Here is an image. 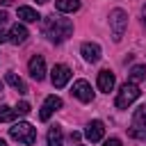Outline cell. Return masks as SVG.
Segmentation results:
<instances>
[{
    "label": "cell",
    "instance_id": "cell-27",
    "mask_svg": "<svg viewBox=\"0 0 146 146\" xmlns=\"http://www.w3.org/2000/svg\"><path fill=\"white\" fill-rule=\"evenodd\" d=\"M36 2H39V5H46V2H50V0H36Z\"/></svg>",
    "mask_w": 146,
    "mask_h": 146
},
{
    "label": "cell",
    "instance_id": "cell-23",
    "mask_svg": "<svg viewBox=\"0 0 146 146\" xmlns=\"http://www.w3.org/2000/svg\"><path fill=\"white\" fill-rule=\"evenodd\" d=\"M80 139V132H71V141H78Z\"/></svg>",
    "mask_w": 146,
    "mask_h": 146
},
{
    "label": "cell",
    "instance_id": "cell-25",
    "mask_svg": "<svg viewBox=\"0 0 146 146\" xmlns=\"http://www.w3.org/2000/svg\"><path fill=\"white\" fill-rule=\"evenodd\" d=\"M11 2H14V0H0V5H5V7H7V5H11Z\"/></svg>",
    "mask_w": 146,
    "mask_h": 146
},
{
    "label": "cell",
    "instance_id": "cell-17",
    "mask_svg": "<svg viewBox=\"0 0 146 146\" xmlns=\"http://www.w3.org/2000/svg\"><path fill=\"white\" fill-rule=\"evenodd\" d=\"M18 18L25 21V23H36L41 16H39V11L32 9V7H18Z\"/></svg>",
    "mask_w": 146,
    "mask_h": 146
},
{
    "label": "cell",
    "instance_id": "cell-11",
    "mask_svg": "<svg viewBox=\"0 0 146 146\" xmlns=\"http://www.w3.org/2000/svg\"><path fill=\"white\" fill-rule=\"evenodd\" d=\"M25 39H27V30H25V25H21V23H16V25L7 32V41H9V43H14V46L23 43Z\"/></svg>",
    "mask_w": 146,
    "mask_h": 146
},
{
    "label": "cell",
    "instance_id": "cell-13",
    "mask_svg": "<svg viewBox=\"0 0 146 146\" xmlns=\"http://www.w3.org/2000/svg\"><path fill=\"white\" fill-rule=\"evenodd\" d=\"M84 135H87L89 141H100L103 135H105V125H103V121H91V123L87 125Z\"/></svg>",
    "mask_w": 146,
    "mask_h": 146
},
{
    "label": "cell",
    "instance_id": "cell-14",
    "mask_svg": "<svg viewBox=\"0 0 146 146\" xmlns=\"http://www.w3.org/2000/svg\"><path fill=\"white\" fill-rule=\"evenodd\" d=\"M5 82H7L9 87H14V89H16L18 94H27V84H25V82H23V80H21V78H18V75L14 73V71L5 73Z\"/></svg>",
    "mask_w": 146,
    "mask_h": 146
},
{
    "label": "cell",
    "instance_id": "cell-8",
    "mask_svg": "<svg viewBox=\"0 0 146 146\" xmlns=\"http://www.w3.org/2000/svg\"><path fill=\"white\" fill-rule=\"evenodd\" d=\"M62 105H64V103H62V98H59V96H48V98L43 100V105H41L39 119H41V121H48V119L52 116V112H57Z\"/></svg>",
    "mask_w": 146,
    "mask_h": 146
},
{
    "label": "cell",
    "instance_id": "cell-16",
    "mask_svg": "<svg viewBox=\"0 0 146 146\" xmlns=\"http://www.w3.org/2000/svg\"><path fill=\"white\" fill-rule=\"evenodd\" d=\"M48 139V146H64V135H62V128L59 125H52L46 135Z\"/></svg>",
    "mask_w": 146,
    "mask_h": 146
},
{
    "label": "cell",
    "instance_id": "cell-3",
    "mask_svg": "<svg viewBox=\"0 0 146 146\" xmlns=\"http://www.w3.org/2000/svg\"><path fill=\"white\" fill-rule=\"evenodd\" d=\"M137 98H139V87H137L135 82H125V84H121V89L116 91V100H114V105H116L119 110H125V107L132 105Z\"/></svg>",
    "mask_w": 146,
    "mask_h": 146
},
{
    "label": "cell",
    "instance_id": "cell-29",
    "mask_svg": "<svg viewBox=\"0 0 146 146\" xmlns=\"http://www.w3.org/2000/svg\"><path fill=\"white\" fill-rule=\"evenodd\" d=\"M2 87H5V84H2V80H0V91H2Z\"/></svg>",
    "mask_w": 146,
    "mask_h": 146
},
{
    "label": "cell",
    "instance_id": "cell-2",
    "mask_svg": "<svg viewBox=\"0 0 146 146\" xmlns=\"http://www.w3.org/2000/svg\"><path fill=\"white\" fill-rule=\"evenodd\" d=\"M9 135H11V139H16V141H21V144H25V146H32V144L36 141V130H34V125L27 123V121L14 123V125L9 128Z\"/></svg>",
    "mask_w": 146,
    "mask_h": 146
},
{
    "label": "cell",
    "instance_id": "cell-24",
    "mask_svg": "<svg viewBox=\"0 0 146 146\" xmlns=\"http://www.w3.org/2000/svg\"><path fill=\"white\" fill-rule=\"evenodd\" d=\"M5 41H7V32H2V30H0V43H5Z\"/></svg>",
    "mask_w": 146,
    "mask_h": 146
},
{
    "label": "cell",
    "instance_id": "cell-1",
    "mask_svg": "<svg viewBox=\"0 0 146 146\" xmlns=\"http://www.w3.org/2000/svg\"><path fill=\"white\" fill-rule=\"evenodd\" d=\"M43 34L55 41V43H62L66 41L71 34H73V23L68 18H62V16H46L43 18Z\"/></svg>",
    "mask_w": 146,
    "mask_h": 146
},
{
    "label": "cell",
    "instance_id": "cell-18",
    "mask_svg": "<svg viewBox=\"0 0 146 146\" xmlns=\"http://www.w3.org/2000/svg\"><path fill=\"white\" fill-rule=\"evenodd\" d=\"M141 80H146V66H141V64H137V66H132L130 68V82H141Z\"/></svg>",
    "mask_w": 146,
    "mask_h": 146
},
{
    "label": "cell",
    "instance_id": "cell-28",
    "mask_svg": "<svg viewBox=\"0 0 146 146\" xmlns=\"http://www.w3.org/2000/svg\"><path fill=\"white\" fill-rule=\"evenodd\" d=\"M0 146H7V141H5V139H0Z\"/></svg>",
    "mask_w": 146,
    "mask_h": 146
},
{
    "label": "cell",
    "instance_id": "cell-21",
    "mask_svg": "<svg viewBox=\"0 0 146 146\" xmlns=\"http://www.w3.org/2000/svg\"><path fill=\"white\" fill-rule=\"evenodd\" d=\"M103 146H121V139H116V137H112V139H107Z\"/></svg>",
    "mask_w": 146,
    "mask_h": 146
},
{
    "label": "cell",
    "instance_id": "cell-22",
    "mask_svg": "<svg viewBox=\"0 0 146 146\" xmlns=\"http://www.w3.org/2000/svg\"><path fill=\"white\" fill-rule=\"evenodd\" d=\"M7 18H9V16H7V11H0V25H5V23H7Z\"/></svg>",
    "mask_w": 146,
    "mask_h": 146
},
{
    "label": "cell",
    "instance_id": "cell-15",
    "mask_svg": "<svg viewBox=\"0 0 146 146\" xmlns=\"http://www.w3.org/2000/svg\"><path fill=\"white\" fill-rule=\"evenodd\" d=\"M55 7L62 14H73L80 9V0H55Z\"/></svg>",
    "mask_w": 146,
    "mask_h": 146
},
{
    "label": "cell",
    "instance_id": "cell-30",
    "mask_svg": "<svg viewBox=\"0 0 146 146\" xmlns=\"http://www.w3.org/2000/svg\"><path fill=\"white\" fill-rule=\"evenodd\" d=\"M78 146H82V144H78Z\"/></svg>",
    "mask_w": 146,
    "mask_h": 146
},
{
    "label": "cell",
    "instance_id": "cell-26",
    "mask_svg": "<svg viewBox=\"0 0 146 146\" xmlns=\"http://www.w3.org/2000/svg\"><path fill=\"white\" fill-rule=\"evenodd\" d=\"M141 14H144V25H146V5H144V9H141Z\"/></svg>",
    "mask_w": 146,
    "mask_h": 146
},
{
    "label": "cell",
    "instance_id": "cell-5",
    "mask_svg": "<svg viewBox=\"0 0 146 146\" xmlns=\"http://www.w3.org/2000/svg\"><path fill=\"white\" fill-rule=\"evenodd\" d=\"M130 137H135V139H146V105L135 112L132 125H130Z\"/></svg>",
    "mask_w": 146,
    "mask_h": 146
},
{
    "label": "cell",
    "instance_id": "cell-6",
    "mask_svg": "<svg viewBox=\"0 0 146 146\" xmlns=\"http://www.w3.org/2000/svg\"><path fill=\"white\" fill-rule=\"evenodd\" d=\"M68 80H71V68H68L66 64H55L52 71H50V82H52V87L62 89V87H66Z\"/></svg>",
    "mask_w": 146,
    "mask_h": 146
},
{
    "label": "cell",
    "instance_id": "cell-9",
    "mask_svg": "<svg viewBox=\"0 0 146 146\" xmlns=\"http://www.w3.org/2000/svg\"><path fill=\"white\" fill-rule=\"evenodd\" d=\"M27 68H30V75H32L36 82H41V80L46 78V59H43L41 55H34V57L27 62Z\"/></svg>",
    "mask_w": 146,
    "mask_h": 146
},
{
    "label": "cell",
    "instance_id": "cell-4",
    "mask_svg": "<svg viewBox=\"0 0 146 146\" xmlns=\"http://www.w3.org/2000/svg\"><path fill=\"white\" fill-rule=\"evenodd\" d=\"M110 27H112V39L121 41L125 27H128V14L123 9H112L110 11Z\"/></svg>",
    "mask_w": 146,
    "mask_h": 146
},
{
    "label": "cell",
    "instance_id": "cell-19",
    "mask_svg": "<svg viewBox=\"0 0 146 146\" xmlns=\"http://www.w3.org/2000/svg\"><path fill=\"white\" fill-rule=\"evenodd\" d=\"M16 119V110L7 107V105H0V123H9Z\"/></svg>",
    "mask_w": 146,
    "mask_h": 146
},
{
    "label": "cell",
    "instance_id": "cell-7",
    "mask_svg": "<svg viewBox=\"0 0 146 146\" xmlns=\"http://www.w3.org/2000/svg\"><path fill=\"white\" fill-rule=\"evenodd\" d=\"M71 94H73L78 100H82V103H91V100H94V91H91V84H89L87 80H75Z\"/></svg>",
    "mask_w": 146,
    "mask_h": 146
},
{
    "label": "cell",
    "instance_id": "cell-20",
    "mask_svg": "<svg viewBox=\"0 0 146 146\" xmlns=\"http://www.w3.org/2000/svg\"><path fill=\"white\" fill-rule=\"evenodd\" d=\"M16 114H21V116L30 114V103H18V107H16Z\"/></svg>",
    "mask_w": 146,
    "mask_h": 146
},
{
    "label": "cell",
    "instance_id": "cell-10",
    "mask_svg": "<svg viewBox=\"0 0 146 146\" xmlns=\"http://www.w3.org/2000/svg\"><path fill=\"white\" fill-rule=\"evenodd\" d=\"M80 55L84 57V62H98L100 59V46L98 43H91V41H84L80 46Z\"/></svg>",
    "mask_w": 146,
    "mask_h": 146
},
{
    "label": "cell",
    "instance_id": "cell-12",
    "mask_svg": "<svg viewBox=\"0 0 146 146\" xmlns=\"http://www.w3.org/2000/svg\"><path fill=\"white\" fill-rule=\"evenodd\" d=\"M114 82H116V78H114V73L112 71H100L98 73V89L100 91H105V94H110L112 89H114Z\"/></svg>",
    "mask_w": 146,
    "mask_h": 146
}]
</instances>
